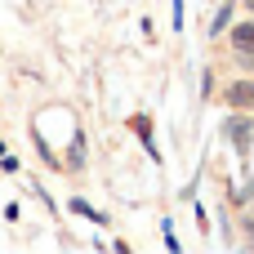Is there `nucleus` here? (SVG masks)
I'll use <instances>...</instances> for the list:
<instances>
[{
    "label": "nucleus",
    "mask_w": 254,
    "mask_h": 254,
    "mask_svg": "<svg viewBox=\"0 0 254 254\" xmlns=\"http://www.w3.org/2000/svg\"><path fill=\"white\" fill-rule=\"evenodd\" d=\"M232 45H237V58H241L246 67H254V22H246V27L232 31Z\"/></svg>",
    "instance_id": "nucleus-1"
},
{
    "label": "nucleus",
    "mask_w": 254,
    "mask_h": 254,
    "mask_svg": "<svg viewBox=\"0 0 254 254\" xmlns=\"http://www.w3.org/2000/svg\"><path fill=\"white\" fill-rule=\"evenodd\" d=\"M250 125H254V121H246V116H237V121H228V138H232V143H237V152H241V156H246V152H250V143H254Z\"/></svg>",
    "instance_id": "nucleus-2"
},
{
    "label": "nucleus",
    "mask_w": 254,
    "mask_h": 254,
    "mask_svg": "<svg viewBox=\"0 0 254 254\" xmlns=\"http://www.w3.org/2000/svg\"><path fill=\"white\" fill-rule=\"evenodd\" d=\"M223 98H228V107H254V80H237Z\"/></svg>",
    "instance_id": "nucleus-3"
},
{
    "label": "nucleus",
    "mask_w": 254,
    "mask_h": 254,
    "mask_svg": "<svg viewBox=\"0 0 254 254\" xmlns=\"http://www.w3.org/2000/svg\"><path fill=\"white\" fill-rule=\"evenodd\" d=\"M246 232H250V246H254V219H250V228H246Z\"/></svg>",
    "instance_id": "nucleus-4"
},
{
    "label": "nucleus",
    "mask_w": 254,
    "mask_h": 254,
    "mask_svg": "<svg viewBox=\"0 0 254 254\" xmlns=\"http://www.w3.org/2000/svg\"><path fill=\"white\" fill-rule=\"evenodd\" d=\"M246 4H250V9H254V0H246Z\"/></svg>",
    "instance_id": "nucleus-5"
}]
</instances>
